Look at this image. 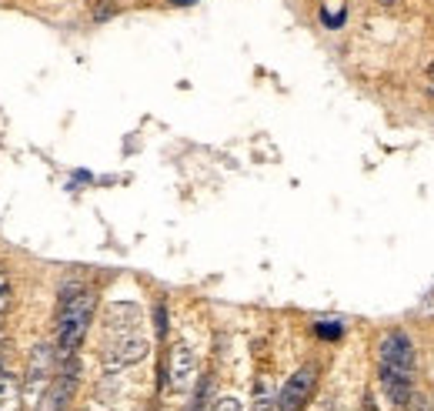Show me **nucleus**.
Wrapping results in <instances>:
<instances>
[{"instance_id":"7ed1b4c3","label":"nucleus","mask_w":434,"mask_h":411,"mask_svg":"<svg viewBox=\"0 0 434 411\" xmlns=\"http://www.w3.org/2000/svg\"><path fill=\"white\" fill-rule=\"evenodd\" d=\"M197 381V358L187 341H178L171 354H167V368H164V384L171 395H184L191 391Z\"/></svg>"},{"instance_id":"f257e3e1","label":"nucleus","mask_w":434,"mask_h":411,"mask_svg":"<svg viewBox=\"0 0 434 411\" xmlns=\"http://www.w3.org/2000/svg\"><path fill=\"white\" fill-rule=\"evenodd\" d=\"M377 378L391 405L407 408L414 398V341L405 331H388L377 345Z\"/></svg>"},{"instance_id":"9d476101","label":"nucleus","mask_w":434,"mask_h":411,"mask_svg":"<svg viewBox=\"0 0 434 411\" xmlns=\"http://www.w3.org/2000/svg\"><path fill=\"white\" fill-rule=\"evenodd\" d=\"M314 335L317 338H324V341H338V338L345 335V324H341V321H317L314 324Z\"/></svg>"},{"instance_id":"2eb2a0df","label":"nucleus","mask_w":434,"mask_h":411,"mask_svg":"<svg viewBox=\"0 0 434 411\" xmlns=\"http://www.w3.org/2000/svg\"><path fill=\"white\" fill-rule=\"evenodd\" d=\"M377 3H384V7H391V3H398V0H377Z\"/></svg>"},{"instance_id":"ddd939ff","label":"nucleus","mask_w":434,"mask_h":411,"mask_svg":"<svg viewBox=\"0 0 434 411\" xmlns=\"http://www.w3.org/2000/svg\"><path fill=\"white\" fill-rule=\"evenodd\" d=\"M154 318H157V335L164 338V335H167V321H164V305H157V311H154Z\"/></svg>"},{"instance_id":"6e6552de","label":"nucleus","mask_w":434,"mask_h":411,"mask_svg":"<svg viewBox=\"0 0 434 411\" xmlns=\"http://www.w3.org/2000/svg\"><path fill=\"white\" fill-rule=\"evenodd\" d=\"M20 405H24V384L0 361V411H20Z\"/></svg>"},{"instance_id":"9b49d317","label":"nucleus","mask_w":434,"mask_h":411,"mask_svg":"<svg viewBox=\"0 0 434 411\" xmlns=\"http://www.w3.org/2000/svg\"><path fill=\"white\" fill-rule=\"evenodd\" d=\"M270 401H277V395H270L268 381H257V391H254V408H251V411H270Z\"/></svg>"},{"instance_id":"39448f33","label":"nucleus","mask_w":434,"mask_h":411,"mask_svg":"<svg viewBox=\"0 0 434 411\" xmlns=\"http://www.w3.org/2000/svg\"><path fill=\"white\" fill-rule=\"evenodd\" d=\"M147 351H150L147 338L120 331L117 341H110L104 348V368L107 371H120V368H127V365H137V361L147 358Z\"/></svg>"},{"instance_id":"f03ea898","label":"nucleus","mask_w":434,"mask_h":411,"mask_svg":"<svg viewBox=\"0 0 434 411\" xmlns=\"http://www.w3.org/2000/svg\"><path fill=\"white\" fill-rule=\"evenodd\" d=\"M94 308H97V294L94 291H84L71 284L67 291H60V311H57V341H54V351H57L60 361H71L80 348V341L87 335L90 318H94Z\"/></svg>"},{"instance_id":"1a4fd4ad","label":"nucleus","mask_w":434,"mask_h":411,"mask_svg":"<svg viewBox=\"0 0 434 411\" xmlns=\"http://www.w3.org/2000/svg\"><path fill=\"white\" fill-rule=\"evenodd\" d=\"M7 308H10V277L0 271V341L7 338Z\"/></svg>"},{"instance_id":"423d86ee","label":"nucleus","mask_w":434,"mask_h":411,"mask_svg":"<svg viewBox=\"0 0 434 411\" xmlns=\"http://www.w3.org/2000/svg\"><path fill=\"white\" fill-rule=\"evenodd\" d=\"M54 354H57V351L50 348V345H37V348L30 351L27 378H24V395L41 401V395L47 391V384H50V375H54Z\"/></svg>"},{"instance_id":"4468645a","label":"nucleus","mask_w":434,"mask_h":411,"mask_svg":"<svg viewBox=\"0 0 434 411\" xmlns=\"http://www.w3.org/2000/svg\"><path fill=\"white\" fill-rule=\"evenodd\" d=\"M174 7H191V3H197V0H171Z\"/></svg>"},{"instance_id":"0eeeda50","label":"nucleus","mask_w":434,"mask_h":411,"mask_svg":"<svg viewBox=\"0 0 434 411\" xmlns=\"http://www.w3.org/2000/svg\"><path fill=\"white\" fill-rule=\"evenodd\" d=\"M74 388H77V361L71 358L67 368L60 371V378L47 384V391L37 401V411H67V401L74 395Z\"/></svg>"},{"instance_id":"20e7f679","label":"nucleus","mask_w":434,"mask_h":411,"mask_svg":"<svg viewBox=\"0 0 434 411\" xmlns=\"http://www.w3.org/2000/svg\"><path fill=\"white\" fill-rule=\"evenodd\" d=\"M314 384H317V365H301L298 371L284 381V388L277 391L274 408L277 411H304L308 401H311V395H314Z\"/></svg>"},{"instance_id":"f8f14e48","label":"nucleus","mask_w":434,"mask_h":411,"mask_svg":"<svg viewBox=\"0 0 434 411\" xmlns=\"http://www.w3.org/2000/svg\"><path fill=\"white\" fill-rule=\"evenodd\" d=\"M214 411H244V401H240V398H234V395H224V398H217Z\"/></svg>"}]
</instances>
